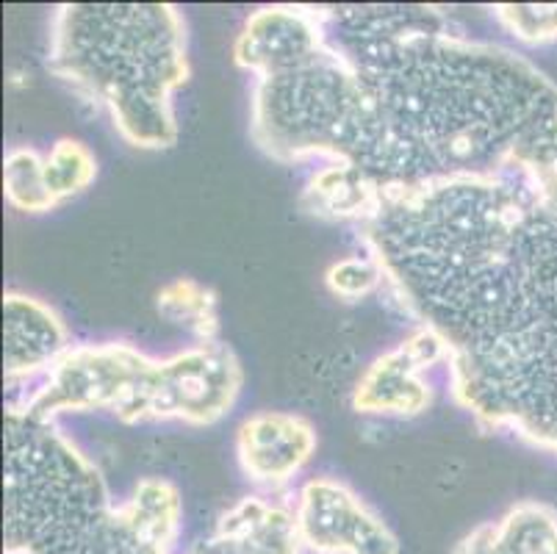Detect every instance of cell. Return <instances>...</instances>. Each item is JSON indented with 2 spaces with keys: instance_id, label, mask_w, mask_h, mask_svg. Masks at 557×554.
<instances>
[{
  "instance_id": "1",
  "label": "cell",
  "mask_w": 557,
  "mask_h": 554,
  "mask_svg": "<svg viewBox=\"0 0 557 554\" xmlns=\"http://www.w3.org/2000/svg\"><path fill=\"white\" fill-rule=\"evenodd\" d=\"M322 39L252 84L250 134L283 164L347 161L408 189L494 175L541 122L557 84L530 59L466 37L435 7H319Z\"/></svg>"
},
{
  "instance_id": "15",
  "label": "cell",
  "mask_w": 557,
  "mask_h": 554,
  "mask_svg": "<svg viewBox=\"0 0 557 554\" xmlns=\"http://www.w3.org/2000/svg\"><path fill=\"white\" fill-rule=\"evenodd\" d=\"M120 507L131 530L141 541L159 552L172 554L181 538V525H184V500L178 488L161 477H141L131 488L128 500L120 502Z\"/></svg>"
},
{
  "instance_id": "11",
  "label": "cell",
  "mask_w": 557,
  "mask_h": 554,
  "mask_svg": "<svg viewBox=\"0 0 557 554\" xmlns=\"http://www.w3.org/2000/svg\"><path fill=\"white\" fill-rule=\"evenodd\" d=\"M322 39L319 7H263L252 12L233 42V61L261 75L292 67Z\"/></svg>"
},
{
  "instance_id": "20",
  "label": "cell",
  "mask_w": 557,
  "mask_h": 554,
  "mask_svg": "<svg viewBox=\"0 0 557 554\" xmlns=\"http://www.w3.org/2000/svg\"><path fill=\"white\" fill-rule=\"evenodd\" d=\"M496 23L524 45H546L557 39V3H503L494 7Z\"/></svg>"
},
{
  "instance_id": "12",
  "label": "cell",
  "mask_w": 557,
  "mask_h": 554,
  "mask_svg": "<svg viewBox=\"0 0 557 554\" xmlns=\"http://www.w3.org/2000/svg\"><path fill=\"white\" fill-rule=\"evenodd\" d=\"M214 554H302L295 505L267 494L242 496L227 507L209 538Z\"/></svg>"
},
{
  "instance_id": "6",
  "label": "cell",
  "mask_w": 557,
  "mask_h": 554,
  "mask_svg": "<svg viewBox=\"0 0 557 554\" xmlns=\"http://www.w3.org/2000/svg\"><path fill=\"white\" fill-rule=\"evenodd\" d=\"M245 385V372L227 344L195 342L156 360L141 421H184L209 427L233 410Z\"/></svg>"
},
{
  "instance_id": "9",
  "label": "cell",
  "mask_w": 557,
  "mask_h": 554,
  "mask_svg": "<svg viewBox=\"0 0 557 554\" xmlns=\"http://www.w3.org/2000/svg\"><path fill=\"white\" fill-rule=\"evenodd\" d=\"M317 444V430L308 419L286 410H261L236 430V460L242 475L258 488L281 491L311 464Z\"/></svg>"
},
{
  "instance_id": "13",
  "label": "cell",
  "mask_w": 557,
  "mask_h": 554,
  "mask_svg": "<svg viewBox=\"0 0 557 554\" xmlns=\"http://www.w3.org/2000/svg\"><path fill=\"white\" fill-rule=\"evenodd\" d=\"M383 202V186L347 161H325L308 175L302 186V211L325 222H356L358 227L374 217Z\"/></svg>"
},
{
  "instance_id": "2",
  "label": "cell",
  "mask_w": 557,
  "mask_h": 554,
  "mask_svg": "<svg viewBox=\"0 0 557 554\" xmlns=\"http://www.w3.org/2000/svg\"><path fill=\"white\" fill-rule=\"evenodd\" d=\"M361 238L447 347L455 403L557 457V217L527 177L505 167L383 189Z\"/></svg>"
},
{
  "instance_id": "21",
  "label": "cell",
  "mask_w": 557,
  "mask_h": 554,
  "mask_svg": "<svg viewBox=\"0 0 557 554\" xmlns=\"http://www.w3.org/2000/svg\"><path fill=\"white\" fill-rule=\"evenodd\" d=\"M325 286L333 297L356 303L386 286V272L374 256H349L331 263L325 272Z\"/></svg>"
},
{
  "instance_id": "8",
  "label": "cell",
  "mask_w": 557,
  "mask_h": 554,
  "mask_svg": "<svg viewBox=\"0 0 557 554\" xmlns=\"http://www.w3.org/2000/svg\"><path fill=\"white\" fill-rule=\"evenodd\" d=\"M444 366L447 369V347L433 330L417 328L405 335L394 349L374 358L363 369L352 405L358 414L369 416H419L433 403V385L428 372Z\"/></svg>"
},
{
  "instance_id": "17",
  "label": "cell",
  "mask_w": 557,
  "mask_h": 554,
  "mask_svg": "<svg viewBox=\"0 0 557 554\" xmlns=\"http://www.w3.org/2000/svg\"><path fill=\"white\" fill-rule=\"evenodd\" d=\"M508 167L527 177L546 211L557 217V116L541 122L519 141Z\"/></svg>"
},
{
  "instance_id": "10",
  "label": "cell",
  "mask_w": 557,
  "mask_h": 554,
  "mask_svg": "<svg viewBox=\"0 0 557 554\" xmlns=\"http://www.w3.org/2000/svg\"><path fill=\"white\" fill-rule=\"evenodd\" d=\"M70 347L67 328L50 305L20 292L3 294V374L9 385L37 383Z\"/></svg>"
},
{
  "instance_id": "14",
  "label": "cell",
  "mask_w": 557,
  "mask_h": 554,
  "mask_svg": "<svg viewBox=\"0 0 557 554\" xmlns=\"http://www.w3.org/2000/svg\"><path fill=\"white\" fill-rule=\"evenodd\" d=\"M455 554H557V510L544 502H519L496 521L474 527Z\"/></svg>"
},
{
  "instance_id": "5",
  "label": "cell",
  "mask_w": 557,
  "mask_h": 554,
  "mask_svg": "<svg viewBox=\"0 0 557 554\" xmlns=\"http://www.w3.org/2000/svg\"><path fill=\"white\" fill-rule=\"evenodd\" d=\"M153 366L156 358L128 342L73 344L9 410L37 421L100 410L125 424H141Z\"/></svg>"
},
{
  "instance_id": "7",
  "label": "cell",
  "mask_w": 557,
  "mask_h": 554,
  "mask_svg": "<svg viewBox=\"0 0 557 554\" xmlns=\"http://www.w3.org/2000/svg\"><path fill=\"white\" fill-rule=\"evenodd\" d=\"M292 505L302 546L311 554H399L392 527L333 477L308 480Z\"/></svg>"
},
{
  "instance_id": "16",
  "label": "cell",
  "mask_w": 557,
  "mask_h": 554,
  "mask_svg": "<svg viewBox=\"0 0 557 554\" xmlns=\"http://www.w3.org/2000/svg\"><path fill=\"white\" fill-rule=\"evenodd\" d=\"M156 311L170 324H178L195 335L197 342H216L220 313H216V294L209 286L191 278L166 283L156 297Z\"/></svg>"
},
{
  "instance_id": "4",
  "label": "cell",
  "mask_w": 557,
  "mask_h": 554,
  "mask_svg": "<svg viewBox=\"0 0 557 554\" xmlns=\"http://www.w3.org/2000/svg\"><path fill=\"white\" fill-rule=\"evenodd\" d=\"M3 444L7 554H164L131 530L98 466L55 421L9 410Z\"/></svg>"
},
{
  "instance_id": "3",
  "label": "cell",
  "mask_w": 557,
  "mask_h": 554,
  "mask_svg": "<svg viewBox=\"0 0 557 554\" xmlns=\"http://www.w3.org/2000/svg\"><path fill=\"white\" fill-rule=\"evenodd\" d=\"M48 70L100 106L128 145L178 141L172 95L189 61L184 17L170 3H64L50 20Z\"/></svg>"
},
{
  "instance_id": "18",
  "label": "cell",
  "mask_w": 557,
  "mask_h": 554,
  "mask_svg": "<svg viewBox=\"0 0 557 554\" xmlns=\"http://www.w3.org/2000/svg\"><path fill=\"white\" fill-rule=\"evenodd\" d=\"M3 195L9 206L25 213H45L55 208L45 183V156L34 147H12L3 159Z\"/></svg>"
},
{
  "instance_id": "19",
  "label": "cell",
  "mask_w": 557,
  "mask_h": 554,
  "mask_svg": "<svg viewBox=\"0 0 557 554\" xmlns=\"http://www.w3.org/2000/svg\"><path fill=\"white\" fill-rule=\"evenodd\" d=\"M95 177H98V159L84 141L59 139L45 152V183L55 206L89 189Z\"/></svg>"
},
{
  "instance_id": "22",
  "label": "cell",
  "mask_w": 557,
  "mask_h": 554,
  "mask_svg": "<svg viewBox=\"0 0 557 554\" xmlns=\"http://www.w3.org/2000/svg\"><path fill=\"white\" fill-rule=\"evenodd\" d=\"M189 554H214V549H211V543H209V541H202L200 546H197V549H191Z\"/></svg>"
}]
</instances>
